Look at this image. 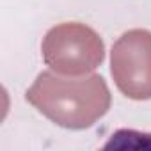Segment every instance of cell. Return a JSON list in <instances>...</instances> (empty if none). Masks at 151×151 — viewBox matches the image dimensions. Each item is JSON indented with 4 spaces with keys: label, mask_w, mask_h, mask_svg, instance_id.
<instances>
[{
    "label": "cell",
    "mask_w": 151,
    "mask_h": 151,
    "mask_svg": "<svg viewBox=\"0 0 151 151\" xmlns=\"http://www.w3.org/2000/svg\"><path fill=\"white\" fill-rule=\"evenodd\" d=\"M25 98L55 124L73 130L91 126L110 107L109 87L98 75L66 80L41 73Z\"/></svg>",
    "instance_id": "cell-1"
},
{
    "label": "cell",
    "mask_w": 151,
    "mask_h": 151,
    "mask_svg": "<svg viewBox=\"0 0 151 151\" xmlns=\"http://www.w3.org/2000/svg\"><path fill=\"white\" fill-rule=\"evenodd\" d=\"M46 66L66 75H82L103 60V41L82 23H62L50 29L41 45Z\"/></svg>",
    "instance_id": "cell-2"
},
{
    "label": "cell",
    "mask_w": 151,
    "mask_h": 151,
    "mask_svg": "<svg viewBox=\"0 0 151 151\" xmlns=\"http://www.w3.org/2000/svg\"><path fill=\"white\" fill-rule=\"evenodd\" d=\"M112 77L117 89L132 100L151 98V32L133 29L112 46Z\"/></svg>",
    "instance_id": "cell-3"
}]
</instances>
